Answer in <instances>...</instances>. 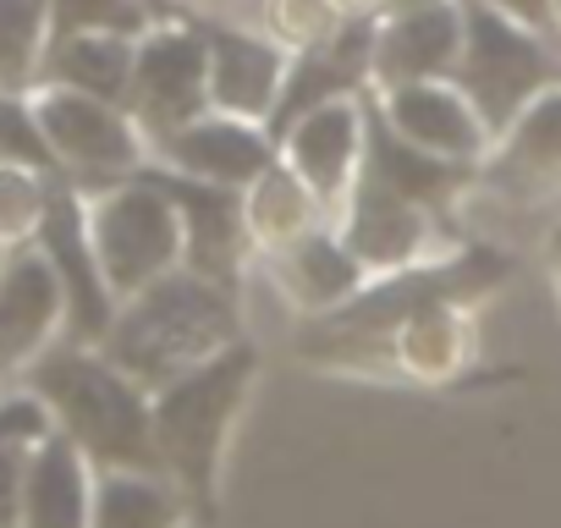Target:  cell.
Masks as SVG:
<instances>
[{"mask_svg": "<svg viewBox=\"0 0 561 528\" xmlns=\"http://www.w3.org/2000/svg\"><path fill=\"white\" fill-rule=\"evenodd\" d=\"M331 226L347 242V253L364 264L369 282L419 271V264H430V259H440V253L457 248V237L446 231V215L413 204L408 193H397L391 182H380L369 165H364L353 198L342 204V215Z\"/></svg>", "mask_w": 561, "mask_h": 528, "instance_id": "7", "label": "cell"}, {"mask_svg": "<svg viewBox=\"0 0 561 528\" xmlns=\"http://www.w3.org/2000/svg\"><path fill=\"white\" fill-rule=\"evenodd\" d=\"M56 435V424H50V413H45V402L34 397V391H23V397H0V446H39V440H50Z\"/></svg>", "mask_w": 561, "mask_h": 528, "instance_id": "29", "label": "cell"}, {"mask_svg": "<svg viewBox=\"0 0 561 528\" xmlns=\"http://www.w3.org/2000/svg\"><path fill=\"white\" fill-rule=\"evenodd\" d=\"M275 149H280V165H287L320 198V209L336 220L342 204L353 198L364 165H369V100H336V105L298 116L275 138Z\"/></svg>", "mask_w": 561, "mask_h": 528, "instance_id": "11", "label": "cell"}, {"mask_svg": "<svg viewBox=\"0 0 561 528\" xmlns=\"http://www.w3.org/2000/svg\"><path fill=\"white\" fill-rule=\"evenodd\" d=\"M264 375L259 342H237L204 369L171 380L154 391V462L160 479L187 501L193 523L220 517V484H226V457L237 440V424L253 402V386Z\"/></svg>", "mask_w": 561, "mask_h": 528, "instance_id": "2", "label": "cell"}, {"mask_svg": "<svg viewBox=\"0 0 561 528\" xmlns=\"http://www.w3.org/2000/svg\"><path fill=\"white\" fill-rule=\"evenodd\" d=\"M204 45H209V111L270 127L293 56L259 28H231V23L204 28Z\"/></svg>", "mask_w": 561, "mask_h": 528, "instance_id": "17", "label": "cell"}, {"mask_svg": "<svg viewBox=\"0 0 561 528\" xmlns=\"http://www.w3.org/2000/svg\"><path fill=\"white\" fill-rule=\"evenodd\" d=\"M28 391L45 402L61 440H72L94 473H160L154 462V397L127 380L100 347L61 342Z\"/></svg>", "mask_w": 561, "mask_h": 528, "instance_id": "4", "label": "cell"}, {"mask_svg": "<svg viewBox=\"0 0 561 528\" xmlns=\"http://www.w3.org/2000/svg\"><path fill=\"white\" fill-rule=\"evenodd\" d=\"M0 165H23V171L56 165V154L39 133V116L23 111L18 100H0Z\"/></svg>", "mask_w": 561, "mask_h": 528, "instance_id": "28", "label": "cell"}, {"mask_svg": "<svg viewBox=\"0 0 561 528\" xmlns=\"http://www.w3.org/2000/svg\"><path fill=\"white\" fill-rule=\"evenodd\" d=\"M512 276H517V259H512L501 242H457L451 253L419 264V271L369 282V287H364L353 303H342L336 314L309 320V325L298 331V358H304L309 369L353 375V364H358L380 336H391L402 320H413V314H424V309H440V303L484 309Z\"/></svg>", "mask_w": 561, "mask_h": 528, "instance_id": "1", "label": "cell"}, {"mask_svg": "<svg viewBox=\"0 0 561 528\" xmlns=\"http://www.w3.org/2000/svg\"><path fill=\"white\" fill-rule=\"evenodd\" d=\"M67 292L39 248H18L0 271V391L28 386V375L61 347Z\"/></svg>", "mask_w": 561, "mask_h": 528, "instance_id": "12", "label": "cell"}, {"mask_svg": "<svg viewBox=\"0 0 561 528\" xmlns=\"http://www.w3.org/2000/svg\"><path fill=\"white\" fill-rule=\"evenodd\" d=\"M550 34H561V0H550Z\"/></svg>", "mask_w": 561, "mask_h": 528, "instance_id": "34", "label": "cell"}, {"mask_svg": "<svg viewBox=\"0 0 561 528\" xmlns=\"http://www.w3.org/2000/svg\"><path fill=\"white\" fill-rule=\"evenodd\" d=\"M479 187L512 204H550L561 198V83L545 89L484 154Z\"/></svg>", "mask_w": 561, "mask_h": 528, "instance_id": "19", "label": "cell"}, {"mask_svg": "<svg viewBox=\"0 0 561 528\" xmlns=\"http://www.w3.org/2000/svg\"><path fill=\"white\" fill-rule=\"evenodd\" d=\"M242 220H248L253 264L270 259V253H287V248H298L304 237H314V231L331 226V215L320 209V198H314L287 165H280V160L242 193Z\"/></svg>", "mask_w": 561, "mask_h": 528, "instance_id": "22", "label": "cell"}, {"mask_svg": "<svg viewBox=\"0 0 561 528\" xmlns=\"http://www.w3.org/2000/svg\"><path fill=\"white\" fill-rule=\"evenodd\" d=\"M259 276H264L280 298H287V309H293L304 325L336 314L342 303H353V298L369 287L364 264L347 253V242L336 237V226L304 237V242L287 248V253L259 259Z\"/></svg>", "mask_w": 561, "mask_h": 528, "instance_id": "20", "label": "cell"}, {"mask_svg": "<svg viewBox=\"0 0 561 528\" xmlns=\"http://www.w3.org/2000/svg\"><path fill=\"white\" fill-rule=\"evenodd\" d=\"M149 176L165 187V198L182 215V242H187V264H182V271H193V276H204V282H215V287L242 298V276L253 264V242H248V220H242V193L176 176L165 165H149Z\"/></svg>", "mask_w": 561, "mask_h": 528, "instance_id": "13", "label": "cell"}, {"mask_svg": "<svg viewBox=\"0 0 561 528\" xmlns=\"http://www.w3.org/2000/svg\"><path fill=\"white\" fill-rule=\"evenodd\" d=\"M144 12H149V18H165V12H171V0H144Z\"/></svg>", "mask_w": 561, "mask_h": 528, "instance_id": "33", "label": "cell"}, {"mask_svg": "<svg viewBox=\"0 0 561 528\" xmlns=\"http://www.w3.org/2000/svg\"><path fill=\"white\" fill-rule=\"evenodd\" d=\"M127 116L154 144L209 116V45L193 28H149L138 39Z\"/></svg>", "mask_w": 561, "mask_h": 528, "instance_id": "10", "label": "cell"}, {"mask_svg": "<svg viewBox=\"0 0 561 528\" xmlns=\"http://www.w3.org/2000/svg\"><path fill=\"white\" fill-rule=\"evenodd\" d=\"M462 61V0L386 12L375 23V94L408 83H446Z\"/></svg>", "mask_w": 561, "mask_h": 528, "instance_id": "16", "label": "cell"}, {"mask_svg": "<svg viewBox=\"0 0 561 528\" xmlns=\"http://www.w3.org/2000/svg\"><path fill=\"white\" fill-rule=\"evenodd\" d=\"M94 490H100V473L89 468V457L72 440L50 435L28 451L18 528H94Z\"/></svg>", "mask_w": 561, "mask_h": 528, "instance_id": "21", "label": "cell"}, {"mask_svg": "<svg viewBox=\"0 0 561 528\" xmlns=\"http://www.w3.org/2000/svg\"><path fill=\"white\" fill-rule=\"evenodd\" d=\"M89 242H94L100 276H105L116 309L187 264L182 215L149 171L133 176V182L100 187L89 198Z\"/></svg>", "mask_w": 561, "mask_h": 528, "instance_id": "5", "label": "cell"}, {"mask_svg": "<svg viewBox=\"0 0 561 528\" xmlns=\"http://www.w3.org/2000/svg\"><path fill=\"white\" fill-rule=\"evenodd\" d=\"M182 523H193V512L160 473H100L94 528H182Z\"/></svg>", "mask_w": 561, "mask_h": 528, "instance_id": "24", "label": "cell"}, {"mask_svg": "<svg viewBox=\"0 0 561 528\" xmlns=\"http://www.w3.org/2000/svg\"><path fill=\"white\" fill-rule=\"evenodd\" d=\"M160 160L176 176H193V182H209V187H226V193H248L280 160V149H275L270 127L209 111V116L187 122L182 133L160 138Z\"/></svg>", "mask_w": 561, "mask_h": 528, "instance_id": "18", "label": "cell"}, {"mask_svg": "<svg viewBox=\"0 0 561 528\" xmlns=\"http://www.w3.org/2000/svg\"><path fill=\"white\" fill-rule=\"evenodd\" d=\"M34 116H39V133H45L56 165H67L89 187H116V182H133L149 171L144 133L122 105H105V100H89L72 89H50L34 105Z\"/></svg>", "mask_w": 561, "mask_h": 528, "instance_id": "8", "label": "cell"}, {"mask_svg": "<svg viewBox=\"0 0 561 528\" xmlns=\"http://www.w3.org/2000/svg\"><path fill=\"white\" fill-rule=\"evenodd\" d=\"M50 23H56V39H78V34L144 39L154 18L144 12V0H50Z\"/></svg>", "mask_w": 561, "mask_h": 528, "instance_id": "26", "label": "cell"}, {"mask_svg": "<svg viewBox=\"0 0 561 528\" xmlns=\"http://www.w3.org/2000/svg\"><path fill=\"white\" fill-rule=\"evenodd\" d=\"M50 0H0V89H23L39 67Z\"/></svg>", "mask_w": 561, "mask_h": 528, "instance_id": "25", "label": "cell"}, {"mask_svg": "<svg viewBox=\"0 0 561 528\" xmlns=\"http://www.w3.org/2000/svg\"><path fill=\"white\" fill-rule=\"evenodd\" d=\"M23 484H28V446H0V528L23 523Z\"/></svg>", "mask_w": 561, "mask_h": 528, "instance_id": "30", "label": "cell"}, {"mask_svg": "<svg viewBox=\"0 0 561 528\" xmlns=\"http://www.w3.org/2000/svg\"><path fill=\"white\" fill-rule=\"evenodd\" d=\"M237 342H248L242 298L193 276V271H176V276L154 282L149 292H138L116 309L100 353L154 397V391L204 369L209 358H220Z\"/></svg>", "mask_w": 561, "mask_h": 528, "instance_id": "3", "label": "cell"}, {"mask_svg": "<svg viewBox=\"0 0 561 528\" xmlns=\"http://www.w3.org/2000/svg\"><path fill=\"white\" fill-rule=\"evenodd\" d=\"M375 116L402 144H413L419 154L462 165V171H479L490 144H495V133L484 127V116L473 111V100L451 78L446 83H408V89L375 94Z\"/></svg>", "mask_w": 561, "mask_h": 528, "instance_id": "14", "label": "cell"}, {"mask_svg": "<svg viewBox=\"0 0 561 528\" xmlns=\"http://www.w3.org/2000/svg\"><path fill=\"white\" fill-rule=\"evenodd\" d=\"M484 7L523 23V28H534V34H550V0H484Z\"/></svg>", "mask_w": 561, "mask_h": 528, "instance_id": "31", "label": "cell"}, {"mask_svg": "<svg viewBox=\"0 0 561 528\" xmlns=\"http://www.w3.org/2000/svg\"><path fill=\"white\" fill-rule=\"evenodd\" d=\"M133 61H138V39L78 34V39H56L45 72L56 78V89H72V94H89V100H105V105H127Z\"/></svg>", "mask_w": 561, "mask_h": 528, "instance_id": "23", "label": "cell"}, {"mask_svg": "<svg viewBox=\"0 0 561 528\" xmlns=\"http://www.w3.org/2000/svg\"><path fill=\"white\" fill-rule=\"evenodd\" d=\"M50 215V187L39 171L0 165V242H34Z\"/></svg>", "mask_w": 561, "mask_h": 528, "instance_id": "27", "label": "cell"}, {"mask_svg": "<svg viewBox=\"0 0 561 528\" xmlns=\"http://www.w3.org/2000/svg\"><path fill=\"white\" fill-rule=\"evenodd\" d=\"M479 364V309L468 303H440L413 320H402L391 336H380L353 375L358 380H391L413 391H446L462 386Z\"/></svg>", "mask_w": 561, "mask_h": 528, "instance_id": "9", "label": "cell"}, {"mask_svg": "<svg viewBox=\"0 0 561 528\" xmlns=\"http://www.w3.org/2000/svg\"><path fill=\"white\" fill-rule=\"evenodd\" d=\"M34 248L50 259V271L67 292V342L100 347L116 320V298L100 276V259L89 242V204L78 193H50V215H45Z\"/></svg>", "mask_w": 561, "mask_h": 528, "instance_id": "15", "label": "cell"}, {"mask_svg": "<svg viewBox=\"0 0 561 528\" xmlns=\"http://www.w3.org/2000/svg\"><path fill=\"white\" fill-rule=\"evenodd\" d=\"M539 264H545V282H550V292H556V303H561V220L545 226V237H539Z\"/></svg>", "mask_w": 561, "mask_h": 528, "instance_id": "32", "label": "cell"}, {"mask_svg": "<svg viewBox=\"0 0 561 528\" xmlns=\"http://www.w3.org/2000/svg\"><path fill=\"white\" fill-rule=\"evenodd\" d=\"M7 264H12V253H7V242H0V271H7Z\"/></svg>", "mask_w": 561, "mask_h": 528, "instance_id": "35", "label": "cell"}, {"mask_svg": "<svg viewBox=\"0 0 561 528\" xmlns=\"http://www.w3.org/2000/svg\"><path fill=\"white\" fill-rule=\"evenodd\" d=\"M451 83L473 100L484 127L501 138L545 89L561 83V61L550 56L545 34L490 12L484 0H462V61Z\"/></svg>", "mask_w": 561, "mask_h": 528, "instance_id": "6", "label": "cell"}]
</instances>
